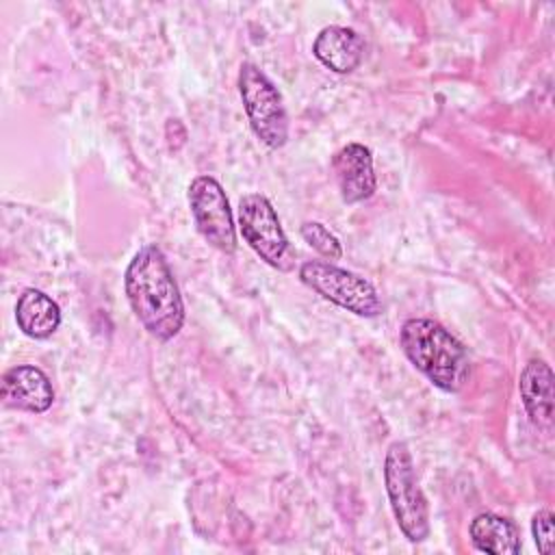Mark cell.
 <instances>
[{
  "mask_svg": "<svg viewBox=\"0 0 555 555\" xmlns=\"http://www.w3.org/2000/svg\"><path fill=\"white\" fill-rule=\"evenodd\" d=\"M124 288L134 317L154 338L169 340L182 330L184 304L165 254L156 245H145L132 256Z\"/></svg>",
  "mask_w": 555,
  "mask_h": 555,
  "instance_id": "6da1fadb",
  "label": "cell"
},
{
  "mask_svg": "<svg viewBox=\"0 0 555 555\" xmlns=\"http://www.w3.org/2000/svg\"><path fill=\"white\" fill-rule=\"evenodd\" d=\"M405 358L440 390L457 392L470 377V360L464 345L434 319H408L401 325Z\"/></svg>",
  "mask_w": 555,
  "mask_h": 555,
  "instance_id": "7a4b0ae2",
  "label": "cell"
},
{
  "mask_svg": "<svg viewBox=\"0 0 555 555\" xmlns=\"http://www.w3.org/2000/svg\"><path fill=\"white\" fill-rule=\"evenodd\" d=\"M384 483L401 533L410 542H423L429 535L427 501L418 488L412 455L405 442L397 440L388 447L384 457Z\"/></svg>",
  "mask_w": 555,
  "mask_h": 555,
  "instance_id": "3957f363",
  "label": "cell"
},
{
  "mask_svg": "<svg viewBox=\"0 0 555 555\" xmlns=\"http://www.w3.org/2000/svg\"><path fill=\"white\" fill-rule=\"evenodd\" d=\"M238 93L254 134L271 150L282 147L288 139V115L278 87L258 65L243 63Z\"/></svg>",
  "mask_w": 555,
  "mask_h": 555,
  "instance_id": "277c9868",
  "label": "cell"
},
{
  "mask_svg": "<svg viewBox=\"0 0 555 555\" xmlns=\"http://www.w3.org/2000/svg\"><path fill=\"white\" fill-rule=\"evenodd\" d=\"M299 280L323 299L358 317L373 319L382 312V299L375 286L362 275L340 269L325 260H308L299 269Z\"/></svg>",
  "mask_w": 555,
  "mask_h": 555,
  "instance_id": "5b68a950",
  "label": "cell"
},
{
  "mask_svg": "<svg viewBox=\"0 0 555 555\" xmlns=\"http://www.w3.org/2000/svg\"><path fill=\"white\" fill-rule=\"evenodd\" d=\"M238 228L247 245L271 267L288 271L293 256L273 204L262 193L243 195L238 202Z\"/></svg>",
  "mask_w": 555,
  "mask_h": 555,
  "instance_id": "8992f818",
  "label": "cell"
},
{
  "mask_svg": "<svg viewBox=\"0 0 555 555\" xmlns=\"http://www.w3.org/2000/svg\"><path fill=\"white\" fill-rule=\"evenodd\" d=\"M189 206L202 238L223 254L236 249V230L223 186L212 176H197L189 184Z\"/></svg>",
  "mask_w": 555,
  "mask_h": 555,
  "instance_id": "52a82bcc",
  "label": "cell"
},
{
  "mask_svg": "<svg viewBox=\"0 0 555 555\" xmlns=\"http://www.w3.org/2000/svg\"><path fill=\"white\" fill-rule=\"evenodd\" d=\"M332 171L343 202L358 204L375 193L377 180L373 173L371 150L362 143L343 145L332 158Z\"/></svg>",
  "mask_w": 555,
  "mask_h": 555,
  "instance_id": "ba28073f",
  "label": "cell"
},
{
  "mask_svg": "<svg viewBox=\"0 0 555 555\" xmlns=\"http://www.w3.org/2000/svg\"><path fill=\"white\" fill-rule=\"evenodd\" d=\"M2 401L7 408L22 412H46L54 401L48 375L30 364H20L2 375Z\"/></svg>",
  "mask_w": 555,
  "mask_h": 555,
  "instance_id": "9c48e42d",
  "label": "cell"
},
{
  "mask_svg": "<svg viewBox=\"0 0 555 555\" xmlns=\"http://www.w3.org/2000/svg\"><path fill=\"white\" fill-rule=\"evenodd\" d=\"M312 54L332 72L349 74L364 56V39L347 26H325L312 43Z\"/></svg>",
  "mask_w": 555,
  "mask_h": 555,
  "instance_id": "30bf717a",
  "label": "cell"
},
{
  "mask_svg": "<svg viewBox=\"0 0 555 555\" xmlns=\"http://www.w3.org/2000/svg\"><path fill=\"white\" fill-rule=\"evenodd\" d=\"M518 390L533 425L551 429L553 425V371L544 360H529L520 373Z\"/></svg>",
  "mask_w": 555,
  "mask_h": 555,
  "instance_id": "8fae6325",
  "label": "cell"
},
{
  "mask_svg": "<svg viewBox=\"0 0 555 555\" xmlns=\"http://www.w3.org/2000/svg\"><path fill=\"white\" fill-rule=\"evenodd\" d=\"M17 327L30 338H48L61 325V310L52 297L37 288H26L15 306Z\"/></svg>",
  "mask_w": 555,
  "mask_h": 555,
  "instance_id": "7c38bea8",
  "label": "cell"
},
{
  "mask_svg": "<svg viewBox=\"0 0 555 555\" xmlns=\"http://www.w3.org/2000/svg\"><path fill=\"white\" fill-rule=\"evenodd\" d=\"M470 540L483 553L516 555L520 551V538L516 527L492 512H481L470 522Z\"/></svg>",
  "mask_w": 555,
  "mask_h": 555,
  "instance_id": "4fadbf2b",
  "label": "cell"
},
{
  "mask_svg": "<svg viewBox=\"0 0 555 555\" xmlns=\"http://www.w3.org/2000/svg\"><path fill=\"white\" fill-rule=\"evenodd\" d=\"M301 236L304 241L314 249L319 251L321 256H325L327 260H338L343 256V247L338 243V238L319 221H306L301 225Z\"/></svg>",
  "mask_w": 555,
  "mask_h": 555,
  "instance_id": "5bb4252c",
  "label": "cell"
},
{
  "mask_svg": "<svg viewBox=\"0 0 555 555\" xmlns=\"http://www.w3.org/2000/svg\"><path fill=\"white\" fill-rule=\"evenodd\" d=\"M531 531H533V540L538 544V551L542 555H551L553 546H555V533H553V512L542 509L533 516L531 520Z\"/></svg>",
  "mask_w": 555,
  "mask_h": 555,
  "instance_id": "9a60e30c",
  "label": "cell"
}]
</instances>
